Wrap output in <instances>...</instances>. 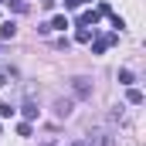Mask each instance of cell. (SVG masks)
Listing matches in <instances>:
<instances>
[{"instance_id": "obj_7", "label": "cell", "mask_w": 146, "mask_h": 146, "mask_svg": "<svg viewBox=\"0 0 146 146\" xmlns=\"http://www.w3.org/2000/svg\"><path fill=\"white\" fill-rule=\"evenodd\" d=\"M126 99H129L133 106H143V92H139V88H129V92H126Z\"/></svg>"}, {"instance_id": "obj_1", "label": "cell", "mask_w": 146, "mask_h": 146, "mask_svg": "<svg viewBox=\"0 0 146 146\" xmlns=\"http://www.w3.org/2000/svg\"><path fill=\"white\" fill-rule=\"evenodd\" d=\"M88 146H115V136L106 129H92L88 133Z\"/></svg>"}, {"instance_id": "obj_3", "label": "cell", "mask_w": 146, "mask_h": 146, "mask_svg": "<svg viewBox=\"0 0 146 146\" xmlns=\"http://www.w3.org/2000/svg\"><path fill=\"white\" fill-rule=\"evenodd\" d=\"M112 41H115V34H106V37H95V44H92V54H102V51L109 48Z\"/></svg>"}, {"instance_id": "obj_13", "label": "cell", "mask_w": 146, "mask_h": 146, "mask_svg": "<svg viewBox=\"0 0 146 146\" xmlns=\"http://www.w3.org/2000/svg\"><path fill=\"white\" fill-rule=\"evenodd\" d=\"M7 3H10L14 10H27V3H24V0H7Z\"/></svg>"}, {"instance_id": "obj_10", "label": "cell", "mask_w": 146, "mask_h": 146, "mask_svg": "<svg viewBox=\"0 0 146 146\" xmlns=\"http://www.w3.org/2000/svg\"><path fill=\"white\" fill-rule=\"evenodd\" d=\"M48 27H58V31H65V27H68V17H54Z\"/></svg>"}, {"instance_id": "obj_6", "label": "cell", "mask_w": 146, "mask_h": 146, "mask_svg": "<svg viewBox=\"0 0 146 146\" xmlns=\"http://www.w3.org/2000/svg\"><path fill=\"white\" fill-rule=\"evenodd\" d=\"M0 34H3L7 41H10V37L17 34V24H14V21H3V27H0Z\"/></svg>"}, {"instance_id": "obj_8", "label": "cell", "mask_w": 146, "mask_h": 146, "mask_svg": "<svg viewBox=\"0 0 146 146\" xmlns=\"http://www.w3.org/2000/svg\"><path fill=\"white\" fill-rule=\"evenodd\" d=\"M21 112H24L27 119H37V106H34V102H24V106H21Z\"/></svg>"}, {"instance_id": "obj_4", "label": "cell", "mask_w": 146, "mask_h": 146, "mask_svg": "<svg viewBox=\"0 0 146 146\" xmlns=\"http://www.w3.org/2000/svg\"><path fill=\"white\" fill-rule=\"evenodd\" d=\"M72 99H58V102H54V112H58V115H61V119H68V115H72Z\"/></svg>"}, {"instance_id": "obj_5", "label": "cell", "mask_w": 146, "mask_h": 146, "mask_svg": "<svg viewBox=\"0 0 146 146\" xmlns=\"http://www.w3.org/2000/svg\"><path fill=\"white\" fill-rule=\"evenodd\" d=\"M99 17H102L99 10H88V14H82V17H78V27H88V24L95 27V24H99Z\"/></svg>"}, {"instance_id": "obj_12", "label": "cell", "mask_w": 146, "mask_h": 146, "mask_svg": "<svg viewBox=\"0 0 146 146\" xmlns=\"http://www.w3.org/2000/svg\"><path fill=\"white\" fill-rule=\"evenodd\" d=\"M7 115H14V106L10 102H0V119H7Z\"/></svg>"}, {"instance_id": "obj_9", "label": "cell", "mask_w": 146, "mask_h": 146, "mask_svg": "<svg viewBox=\"0 0 146 146\" xmlns=\"http://www.w3.org/2000/svg\"><path fill=\"white\" fill-rule=\"evenodd\" d=\"M75 37H78L82 44H88V41H92V31H88V27H78V34H75Z\"/></svg>"}, {"instance_id": "obj_11", "label": "cell", "mask_w": 146, "mask_h": 146, "mask_svg": "<svg viewBox=\"0 0 146 146\" xmlns=\"http://www.w3.org/2000/svg\"><path fill=\"white\" fill-rule=\"evenodd\" d=\"M119 82H122V85H133V72H129V68H122V72H119Z\"/></svg>"}, {"instance_id": "obj_2", "label": "cell", "mask_w": 146, "mask_h": 146, "mask_svg": "<svg viewBox=\"0 0 146 146\" xmlns=\"http://www.w3.org/2000/svg\"><path fill=\"white\" fill-rule=\"evenodd\" d=\"M72 88H75V95H82V99L92 95V82L88 78H72Z\"/></svg>"}, {"instance_id": "obj_14", "label": "cell", "mask_w": 146, "mask_h": 146, "mask_svg": "<svg viewBox=\"0 0 146 146\" xmlns=\"http://www.w3.org/2000/svg\"><path fill=\"white\" fill-rule=\"evenodd\" d=\"M82 3H85V0H65V7H68V10H75V7H82Z\"/></svg>"}]
</instances>
